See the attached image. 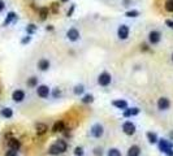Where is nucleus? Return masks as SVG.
Here are the masks:
<instances>
[{"label": "nucleus", "mask_w": 173, "mask_h": 156, "mask_svg": "<svg viewBox=\"0 0 173 156\" xmlns=\"http://www.w3.org/2000/svg\"><path fill=\"white\" fill-rule=\"evenodd\" d=\"M98 83L100 86H108L111 83V76L106 72L102 73L100 76H99V78H98Z\"/></svg>", "instance_id": "nucleus-1"}, {"label": "nucleus", "mask_w": 173, "mask_h": 156, "mask_svg": "<svg viewBox=\"0 0 173 156\" xmlns=\"http://www.w3.org/2000/svg\"><path fill=\"white\" fill-rule=\"evenodd\" d=\"M122 130H124V133L125 134L133 135L135 133V126H134V124H132L130 121H126L125 124L122 125Z\"/></svg>", "instance_id": "nucleus-2"}, {"label": "nucleus", "mask_w": 173, "mask_h": 156, "mask_svg": "<svg viewBox=\"0 0 173 156\" xmlns=\"http://www.w3.org/2000/svg\"><path fill=\"white\" fill-rule=\"evenodd\" d=\"M159 147H160V150H162L163 152H165V154H168L171 150L173 148V145L171 142H168V141H165V139H162L159 142Z\"/></svg>", "instance_id": "nucleus-3"}, {"label": "nucleus", "mask_w": 173, "mask_h": 156, "mask_svg": "<svg viewBox=\"0 0 173 156\" xmlns=\"http://www.w3.org/2000/svg\"><path fill=\"white\" fill-rule=\"evenodd\" d=\"M160 33L159 31H156V30H152L150 34H148V40H150V43L151 44H156V43H159L160 42Z\"/></svg>", "instance_id": "nucleus-4"}, {"label": "nucleus", "mask_w": 173, "mask_h": 156, "mask_svg": "<svg viewBox=\"0 0 173 156\" xmlns=\"http://www.w3.org/2000/svg\"><path fill=\"white\" fill-rule=\"evenodd\" d=\"M103 133H104V130H103V126H102V125L96 124V125H94V126L91 128V134L94 135L95 138H100V137L103 135Z\"/></svg>", "instance_id": "nucleus-5"}, {"label": "nucleus", "mask_w": 173, "mask_h": 156, "mask_svg": "<svg viewBox=\"0 0 173 156\" xmlns=\"http://www.w3.org/2000/svg\"><path fill=\"white\" fill-rule=\"evenodd\" d=\"M117 34H119V38L120 39H126L129 36V27L126 25H121L119 27V31H117Z\"/></svg>", "instance_id": "nucleus-6"}, {"label": "nucleus", "mask_w": 173, "mask_h": 156, "mask_svg": "<svg viewBox=\"0 0 173 156\" xmlns=\"http://www.w3.org/2000/svg\"><path fill=\"white\" fill-rule=\"evenodd\" d=\"M36 92H38V96H40V98H48V95H49V89L47 86H44V85H42V86H38V89H36Z\"/></svg>", "instance_id": "nucleus-7"}, {"label": "nucleus", "mask_w": 173, "mask_h": 156, "mask_svg": "<svg viewBox=\"0 0 173 156\" xmlns=\"http://www.w3.org/2000/svg\"><path fill=\"white\" fill-rule=\"evenodd\" d=\"M169 105H171V102H169V99H167V98H160L158 100V108L162 111L168 109Z\"/></svg>", "instance_id": "nucleus-8"}, {"label": "nucleus", "mask_w": 173, "mask_h": 156, "mask_svg": "<svg viewBox=\"0 0 173 156\" xmlns=\"http://www.w3.org/2000/svg\"><path fill=\"white\" fill-rule=\"evenodd\" d=\"M12 99H13L15 102L20 103L25 99V92L22 90H16V91H13V94H12Z\"/></svg>", "instance_id": "nucleus-9"}, {"label": "nucleus", "mask_w": 173, "mask_h": 156, "mask_svg": "<svg viewBox=\"0 0 173 156\" xmlns=\"http://www.w3.org/2000/svg\"><path fill=\"white\" fill-rule=\"evenodd\" d=\"M66 36H68V39L69 40H77L79 38V33H78V30L77 29H69L66 31Z\"/></svg>", "instance_id": "nucleus-10"}, {"label": "nucleus", "mask_w": 173, "mask_h": 156, "mask_svg": "<svg viewBox=\"0 0 173 156\" xmlns=\"http://www.w3.org/2000/svg\"><path fill=\"white\" fill-rule=\"evenodd\" d=\"M139 154H141V148L138 146H132L128 151V156H139Z\"/></svg>", "instance_id": "nucleus-11"}, {"label": "nucleus", "mask_w": 173, "mask_h": 156, "mask_svg": "<svg viewBox=\"0 0 173 156\" xmlns=\"http://www.w3.org/2000/svg\"><path fill=\"white\" fill-rule=\"evenodd\" d=\"M38 68L40 70H47L49 68V61L46 60V59H42L39 62H38Z\"/></svg>", "instance_id": "nucleus-12"}, {"label": "nucleus", "mask_w": 173, "mask_h": 156, "mask_svg": "<svg viewBox=\"0 0 173 156\" xmlns=\"http://www.w3.org/2000/svg\"><path fill=\"white\" fill-rule=\"evenodd\" d=\"M8 146H9V148H12V150H16V151H18V148H20V142H18L17 139H9V142H8Z\"/></svg>", "instance_id": "nucleus-13"}, {"label": "nucleus", "mask_w": 173, "mask_h": 156, "mask_svg": "<svg viewBox=\"0 0 173 156\" xmlns=\"http://www.w3.org/2000/svg\"><path fill=\"white\" fill-rule=\"evenodd\" d=\"M47 130H48V128H47L46 124H38V125H36V133H38L39 135L44 134Z\"/></svg>", "instance_id": "nucleus-14"}, {"label": "nucleus", "mask_w": 173, "mask_h": 156, "mask_svg": "<svg viewBox=\"0 0 173 156\" xmlns=\"http://www.w3.org/2000/svg\"><path fill=\"white\" fill-rule=\"evenodd\" d=\"M113 105H115V107H117L119 109H126L128 103L125 100H115L113 102Z\"/></svg>", "instance_id": "nucleus-15"}, {"label": "nucleus", "mask_w": 173, "mask_h": 156, "mask_svg": "<svg viewBox=\"0 0 173 156\" xmlns=\"http://www.w3.org/2000/svg\"><path fill=\"white\" fill-rule=\"evenodd\" d=\"M64 130V122L63 121H57L56 124L53 125V132H63Z\"/></svg>", "instance_id": "nucleus-16"}, {"label": "nucleus", "mask_w": 173, "mask_h": 156, "mask_svg": "<svg viewBox=\"0 0 173 156\" xmlns=\"http://www.w3.org/2000/svg\"><path fill=\"white\" fill-rule=\"evenodd\" d=\"M48 152L51 154V155H59V154H61L60 152V150H59V147H57V145L56 143H53V145L49 147V150H48Z\"/></svg>", "instance_id": "nucleus-17"}, {"label": "nucleus", "mask_w": 173, "mask_h": 156, "mask_svg": "<svg viewBox=\"0 0 173 156\" xmlns=\"http://www.w3.org/2000/svg\"><path fill=\"white\" fill-rule=\"evenodd\" d=\"M138 113H139V109H138V108H133V109L125 111L124 116H125V117H129V116H134V115H138Z\"/></svg>", "instance_id": "nucleus-18"}, {"label": "nucleus", "mask_w": 173, "mask_h": 156, "mask_svg": "<svg viewBox=\"0 0 173 156\" xmlns=\"http://www.w3.org/2000/svg\"><path fill=\"white\" fill-rule=\"evenodd\" d=\"M56 145H57V147H59V150H60V152L63 154V152H65L66 151V143L64 142V141H57L56 142Z\"/></svg>", "instance_id": "nucleus-19"}, {"label": "nucleus", "mask_w": 173, "mask_h": 156, "mask_svg": "<svg viewBox=\"0 0 173 156\" xmlns=\"http://www.w3.org/2000/svg\"><path fill=\"white\" fill-rule=\"evenodd\" d=\"M2 116H3V117H7V118H11L12 116H13V112H12L11 108H4V109L2 111Z\"/></svg>", "instance_id": "nucleus-20"}, {"label": "nucleus", "mask_w": 173, "mask_h": 156, "mask_svg": "<svg viewBox=\"0 0 173 156\" xmlns=\"http://www.w3.org/2000/svg\"><path fill=\"white\" fill-rule=\"evenodd\" d=\"M16 18V13H13V12H11V13H8V17H7V20L4 21V26H7V25H9L12 21H13Z\"/></svg>", "instance_id": "nucleus-21"}, {"label": "nucleus", "mask_w": 173, "mask_h": 156, "mask_svg": "<svg viewBox=\"0 0 173 156\" xmlns=\"http://www.w3.org/2000/svg\"><path fill=\"white\" fill-rule=\"evenodd\" d=\"M147 138L150 141V143H156L158 142V137L155 133H147Z\"/></svg>", "instance_id": "nucleus-22"}, {"label": "nucleus", "mask_w": 173, "mask_h": 156, "mask_svg": "<svg viewBox=\"0 0 173 156\" xmlns=\"http://www.w3.org/2000/svg\"><path fill=\"white\" fill-rule=\"evenodd\" d=\"M36 83H38V78H35V77L29 78V81H27V86H30V87L36 86Z\"/></svg>", "instance_id": "nucleus-23"}, {"label": "nucleus", "mask_w": 173, "mask_h": 156, "mask_svg": "<svg viewBox=\"0 0 173 156\" xmlns=\"http://www.w3.org/2000/svg\"><path fill=\"white\" fill-rule=\"evenodd\" d=\"M165 9L168 12H173V0H167L165 2Z\"/></svg>", "instance_id": "nucleus-24"}, {"label": "nucleus", "mask_w": 173, "mask_h": 156, "mask_svg": "<svg viewBox=\"0 0 173 156\" xmlns=\"http://www.w3.org/2000/svg\"><path fill=\"white\" fill-rule=\"evenodd\" d=\"M39 13H40V18L44 20V18L48 16V8H40L39 9Z\"/></svg>", "instance_id": "nucleus-25"}, {"label": "nucleus", "mask_w": 173, "mask_h": 156, "mask_svg": "<svg viewBox=\"0 0 173 156\" xmlns=\"http://www.w3.org/2000/svg\"><path fill=\"white\" fill-rule=\"evenodd\" d=\"M108 156H121V154H120L119 150H116V148H111L109 151H108Z\"/></svg>", "instance_id": "nucleus-26"}, {"label": "nucleus", "mask_w": 173, "mask_h": 156, "mask_svg": "<svg viewBox=\"0 0 173 156\" xmlns=\"http://www.w3.org/2000/svg\"><path fill=\"white\" fill-rule=\"evenodd\" d=\"M82 92H83V86L82 85H78V86L74 87V94H76V95H79V94H82Z\"/></svg>", "instance_id": "nucleus-27"}, {"label": "nucleus", "mask_w": 173, "mask_h": 156, "mask_svg": "<svg viewBox=\"0 0 173 156\" xmlns=\"http://www.w3.org/2000/svg\"><path fill=\"white\" fill-rule=\"evenodd\" d=\"M74 155L76 156H83V148L82 147H77L74 150Z\"/></svg>", "instance_id": "nucleus-28"}, {"label": "nucleus", "mask_w": 173, "mask_h": 156, "mask_svg": "<svg viewBox=\"0 0 173 156\" xmlns=\"http://www.w3.org/2000/svg\"><path fill=\"white\" fill-rule=\"evenodd\" d=\"M92 100H94V98H92V95H86V96L82 99V102H83V103H91Z\"/></svg>", "instance_id": "nucleus-29"}, {"label": "nucleus", "mask_w": 173, "mask_h": 156, "mask_svg": "<svg viewBox=\"0 0 173 156\" xmlns=\"http://www.w3.org/2000/svg\"><path fill=\"white\" fill-rule=\"evenodd\" d=\"M139 13H138V11H130V12H128L126 16L128 17H137Z\"/></svg>", "instance_id": "nucleus-30"}, {"label": "nucleus", "mask_w": 173, "mask_h": 156, "mask_svg": "<svg viewBox=\"0 0 173 156\" xmlns=\"http://www.w3.org/2000/svg\"><path fill=\"white\" fill-rule=\"evenodd\" d=\"M5 156H17V151H16V150H12V148H9V151H7V154H5Z\"/></svg>", "instance_id": "nucleus-31"}, {"label": "nucleus", "mask_w": 173, "mask_h": 156, "mask_svg": "<svg viewBox=\"0 0 173 156\" xmlns=\"http://www.w3.org/2000/svg\"><path fill=\"white\" fill-rule=\"evenodd\" d=\"M26 30H27V33H33V31H35V26L34 25H29Z\"/></svg>", "instance_id": "nucleus-32"}, {"label": "nucleus", "mask_w": 173, "mask_h": 156, "mask_svg": "<svg viewBox=\"0 0 173 156\" xmlns=\"http://www.w3.org/2000/svg\"><path fill=\"white\" fill-rule=\"evenodd\" d=\"M4 8H5V3L3 2V0H0V12H2Z\"/></svg>", "instance_id": "nucleus-33"}, {"label": "nucleus", "mask_w": 173, "mask_h": 156, "mask_svg": "<svg viewBox=\"0 0 173 156\" xmlns=\"http://www.w3.org/2000/svg\"><path fill=\"white\" fill-rule=\"evenodd\" d=\"M95 155H102V148H95Z\"/></svg>", "instance_id": "nucleus-34"}, {"label": "nucleus", "mask_w": 173, "mask_h": 156, "mask_svg": "<svg viewBox=\"0 0 173 156\" xmlns=\"http://www.w3.org/2000/svg\"><path fill=\"white\" fill-rule=\"evenodd\" d=\"M165 23H167V25H168V26H169L171 29H173V21H169V20H168V21H167Z\"/></svg>", "instance_id": "nucleus-35"}, {"label": "nucleus", "mask_w": 173, "mask_h": 156, "mask_svg": "<svg viewBox=\"0 0 173 156\" xmlns=\"http://www.w3.org/2000/svg\"><path fill=\"white\" fill-rule=\"evenodd\" d=\"M30 42V36H27V38H23L22 39V43H23V44H25V43H29Z\"/></svg>", "instance_id": "nucleus-36"}, {"label": "nucleus", "mask_w": 173, "mask_h": 156, "mask_svg": "<svg viewBox=\"0 0 173 156\" xmlns=\"http://www.w3.org/2000/svg\"><path fill=\"white\" fill-rule=\"evenodd\" d=\"M53 95H55V98H57V96L60 95V90H55V92H53Z\"/></svg>", "instance_id": "nucleus-37"}, {"label": "nucleus", "mask_w": 173, "mask_h": 156, "mask_svg": "<svg viewBox=\"0 0 173 156\" xmlns=\"http://www.w3.org/2000/svg\"><path fill=\"white\" fill-rule=\"evenodd\" d=\"M73 9H74V7H72V9H70L69 12H68V16H70V15L73 13Z\"/></svg>", "instance_id": "nucleus-38"}, {"label": "nucleus", "mask_w": 173, "mask_h": 156, "mask_svg": "<svg viewBox=\"0 0 173 156\" xmlns=\"http://www.w3.org/2000/svg\"><path fill=\"white\" fill-rule=\"evenodd\" d=\"M60 2H61V3H66V2H68V0H60Z\"/></svg>", "instance_id": "nucleus-39"}, {"label": "nucleus", "mask_w": 173, "mask_h": 156, "mask_svg": "<svg viewBox=\"0 0 173 156\" xmlns=\"http://www.w3.org/2000/svg\"><path fill=\"white\" fill-rule=\"evenodd\" d=\"M172 60H173V55H172Z\"/></svg>", "instance_id": "nucleus-40"}]
</instances>
